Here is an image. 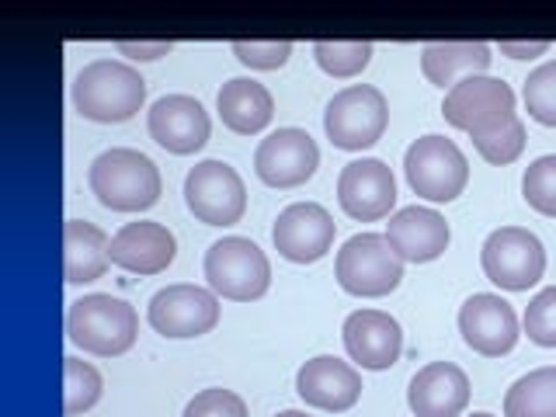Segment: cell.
Masks as SVG:
<instances>
[{
    "mask_svg": "<svg viewBox=\"0 0 556 417\" xmlns=\"http://www.w3.org/2000/svg\"><path fill=\"white\" fill-rule=\"evenodd\" d=\"M87 185H91L94 199L112 208V213H147L150 205L161 202V170L147 153L115 147L104 150L91 161L87 170Z\"/></svg>",
    "mask_w": 556,
    "mask_h": 417,
    "instance_id": "6da1fadb",
    "label": "cell"
},
{
    "mask_svg": "<svg viewBox=\"0 0 556 417\" xmlns=\"http://www.w3.org/2000/svg\"><path fill=\"white\" fill-rule=\"evenodd\" d=\"M74 109L91 118L115 126V122H129L147 101V80L139 77V70L118 60H94L87 63L74 77L70 87Z\"/></svg>",
    "mask_w": 556,
    "mask_h": 417,
    "instance_id": "7a4b0ae2",
    "label": "cell"
},
{
    "mask_svg": "<svg viewBox=\"0 0 556 417\" xmlns=\"http://www.w3.org/2000/svg\"><path fill=\"white\" fill-rule=\"evenodd\" d=\"M139 317L126 300H115L109 292H91L77 300L66 313V338L80 352L94 358H118L136 344Z\"/></svg>",
    "mask_w": 556,
    "mask_h": 417,
    "instance_id": "3957f363",
    "label": "cell"
},
{
    "mask_svg": "<svg viewBox=\"0 0 556 417\" xmlns=\"http://www.w3.org/2000/svg\"><path fill=\"white\" fill-rule=\"evenodd\" d=\"M390 126V104L372 84H352L327 101L324 132L338 150H369Z\"/></svg>",
    "mask_w": 556,
    "mask_h": 417,
    "instance_id": "277c9868",
    "label": "cell"
},
{
    "mask_svg": "<svg viewBox=\"0 0 556 417\" xmlns=\"http://www.w3.org/2000/svg\"><path fill=\"white\" fill-rule=\"evenodd\" d=\"M334 275L344 292L358 295V300H379L404 282V261L393 251L387 233H358L338 251Z\"/></svg>",
    "mask_w": 556,
    "mask_h": 417,
    "instance_id": "5b68a950",
    "label": "cell"
},
{
    "mask_svg": "<svg viewBox=\"0 0 556 417\" xmlns=\"http://www.w3.org/2000/svg\"><path fill=\"white\" fill-rule=\"evenodd\" d=\"M208 289L223 300L254 303L271 286V265L265 251L248 237H223L205 251Z\"/></svg>",
    "mask_w": 556,
    "mask_h": 417,
    "instance_id": "8992f818",
    "label": "cell"
},
{
    "mask_svg": "<svg viewBox=\"0 0 556 417\" xmlns=\"http://www.w3.org/2000/svg\"><path fill=\"white\" fill-rule=\"evenodd\" d=\"M404 174L414 195L428 202H456L469 181L466 153L445 136H421L404 153Z\"/></svg>",
    "mask_w": 556,
    "mask_h": 417,
    "instance_id": "52a82bcc",
    "label": "cell"
},
{
    "mask_svg": "<svg viewBox=\"0 0 556 417\" xmlns=\"http://www.w3.org/2000/svg\"><path fill=\"white\" fill-rule=\"evenodd\" d=\"M483 275L504 292H529L546 271L543 240L521 226H501L483 240L480 251Z\"/></svg>",
    "mask_w": 556,
    "mask_h": 417,
    "instance_id": "ba28073f",
    "label": "cell"
},
{
    "mask_svg": "<svg viewBox=\"0 0 556 417\" xmlns=\"http://www.w3.org/2000/svg\"><path fill=\"white\" fill-rule=\"evenodd\" d=\"M188 213L205 226H233L248 213V188L243 178L223 161H202L185 178Z\"/></svg>",
    "mask_w": 556,
    "mask_h": 417,
    "instance_id": "9c48e42d",
    "label": "cell"
},
{
    "mask_svg": "<svg viewBox=\"0 0 556 417\" xmlns=\"http://www.w3.org/2000/svg\"><path fill=\"white\" fill-rule=\"evenodd\" d=\"M442 115H445L448 126H456L469 136L483 132V129H494L515 115V91H511V84H504L497 77H486V74L466 77L445 94Z\"/></svg>",
    "mask_w": 556,
    "mask_h": 417,
    "instance_id": "30bf717a",
    "label": "cell"
},
{
    "mask_svg": "<svg viewBox=\"0 0 556 417\" xmlns=\"http://www.w3.org/2000/svg\"><path fill=\"white\" fill-rule=\"evenodd\" d=\"M147 320L164 338H202L219 324V295L199 286H167L150 300Z\"/></svg>",
    "mask_w": 556,
    "mask_h": 417,
    "instance_id": "8fae6325",
    "label": "cell"
},
{
    "mask_svg": "<svg viewBox=\"0 0 556 417\" xmlns=\"http://www.w3.org/2000/svg\"><path fill=\"white\" fill-rule=\"evenodd\" d=\"M338 223L317 202H295L282 208L271 226L275 251L292 265H313L320 261L330 248H334Z\"/></svg>",
    "mask_w": 556,
    "mask_h": 417,
    "instance_id": "7c38bea8",
    "label": "cell"
},
{
    "mask_svg": "<svg viewBox=\"0 0 556 417\" xmlns=\"http://www.w3.org/2000/svg\"><path fill=\"white\" fill-rule=\"evenodd\" d=\"M320 167V150L306 129H275L257 143L254 170L268 188H300Z\"/></svg>",
    "mask_w": 556,
    "mask_h": 417,
    "instance_id": "4fadbf2b",
    "label": "cell"
},
{
    "mask_svg": "<svg viewBox=\"0 0 556 417\" xmlns=\"http://www.w3.org/2000/svg\"><path fill=\"white\" fill-rule=\"evenodd\" d=\"M459 334L483 358H501L518 344V313L494 292L469 295L459 309Z\"/></svg>",
    "mask_w": 556,
    "mask_h": 417,
    "instance_id": "5bb4252c",
    "label": "cell"
},
{
    "mask_svg": "<svg viewBox=\"0 0 556 417\" xmlns=\"http://www.w3.org/2000/svg\"><path fill=\"white\" fill-rule=\"evenodd\" d=\"M338 202L358 223H376L390 216V208L396 205L393 170L376 161V156H362V161L344 164L338 178Z\"/></svg>",
    "mask_w": 556,
    "mask_h": 417,
    "instance_id": "9a60e30c",
    "label": "cell"
},
{
    "mask_svg": "<svg viewBox=\"0 0 556 417\" xmlns=\"http://www.w3.org/2000/svg\"><path fill=\"white\" fill-rule=\"evenodd\" d=\"M147 129L156 147H164L174 156H188V153H199L208 143L213 122H208L202 101L188 94H167L161 101H153Z\"/></svg>",
    "mask_w": 556,
    "mask_h": 417,
    "instance_id": "2e32d148",
    "label": "cell"
},
{
    "mask_svg": "<svg viewBox=\"0 0 556 417\" xmlns=\"http://www.w3.org/2000/svg\"><path fill=\"white\" fill-rule=\"evenodd\" d=\"M344 352L369 372L393 369L404 355V330L382 309H355L344 320Z\"/></svg>",
    "mask_w": 556,
    "mask_h": 417,
    "instance_id": "e0dca14e",
    "label": "cell"
},
{
    "mask_svg": "<svg viewBox=\"0 0 556 417\" xmlns=\"http://www.w3.org/2000/svg\"><path fill=\"white\" fill-rule=\"evenodd\" d=\"M295 393H300V400L309 407L341 414L358 404L362 376L355 365H348L334 355H317L295 372Z\"/></svg>",
    "mask_w": 556,
    "mask_h": 417,
    "instance_id": "ac0fdd59",
    "label": "cell"
},
{
    "mask_svg": "<svg viewBox=\"0 0 556 417\" xmlns=\"http://www.w3.org/2000/svg\"><path fill=\"white\" fill-rule=\"evenodd\" d=\"M178 254V240L164 223H126L112 237V265L132 275H161Z\"/></svg>",
    "mask_w": 556,
    "mask_h": 417,
    "instance_id": "d6986e66",
    "label": "cell"
},
{
    "mask_svg": "<svg viewBox=\"0 0 556 417\" xmlns=\"http://www.w3.org/2000/svg\"><path fill=\"white\" fill-rule=\"evenodd\" d=\"M387 240L393 243V251L400 261H410V265H428V261L442 257L448 251L452 230L442 213L425 205H407L400 208L396 216H390L387 226Z\"/></svg>",
    "mask_w": 556,
    "mask_h": 417,
    "instance_id": "ffe728a7",
    "label": "cell"
},
{
    "mask_svg": "<svg viewBox=\"0 0 556 417\" xmlns=\"http://www.w3.org/2000/svg\"><path fill=\"white\" fill-rule=\"evenodd\" d=\"M407 407L417 417H459L469 407V379L459 365L431 362L410 379Z\"/></svg>",
    "mask_w": 556,
    "mask_h": 417,
    "instance_id": "44dd1931",
    "label": "cell"
},
{
    "mask_svg": "<svg viewBox=\"0 0 556 417\" xmlns=\"http://www.w3.org/2000/svg\"><path fill=\"white\" fill-rule=\"evenodd\" d=\"M112 237L94 223L66 219L63 223V278L70 286H87L109 271Z\"/></svg>",
    "mask_w": 556,
    "mask_h": 417,
    "instance_id": "7402d4cb",
    "label": "cell"
},
{
    "mask_svg": "<svg viewBox=\"0 0 556 417\" xmlns=\"http://www.w3.org/2000/svg\"><path fill=\"white\" fill-rule=\"evenodd\" d=\"M216 109L223 126L237 136H254L271 122L275 115V98L265 84H257L251 77H233L219 87Z\"/></svg>",
    "mask_w": 556,
    "mask_h": 417,
    "instance_id": "603a6c76",
    "label": "cell"
},
{
    "mask_svg": "<svg viewBox=\"0 0 556 417\" xmlns=\"http://www.w3.org/2000/svg\"><path fill=\"white\" fill-rule=\"evenodd\" d=\"M486 42H431L421 49V70L434 87H456L466 77H480L491 66Z\"/></svg>",
    "mask_w": 556,
    "mask_h": 417,
    "instance_id": "cb8c5ba5",
    "label": "cell"
},
{
    "mask_svg": "<svg viewBox=\"0 0 556 417\" xmlns=\"http://www.w3.org/2000/svg\"><path fill=\"white\" fill-rule=\"evenodd\" d=\"M504 417H556V365H543L511 382Z\"/></svg>",
    "mask_w": 556,
    "mask_h": 417,
    "instance_id": "d4e9b609",
    "label": "cell"
},
{
    "mask_svg": "<svg viewBox=\"0 0 556 417\" xmlns=\"http://www.w3.org/2000/svg\"><path fill=\"white\" fill-rule=\"evenodd\" d=\"M104 393V379L91 362L66 355L63 358V414L74 417L91 410Z\"/></svg>",
    "mask_w": 556,
    "mask_h": 417,
    "instance_id": "484cf974",
    "label": "cell"
},
{
    "mask_svg": "<svg viewBox=\"0 0 556 417\" xmlns=\"http://www.w3.org/2000/svg\"><path fill=\"white\" fill-rule=\"evenodd\" d=\"M473 147L486 164H497V167L515 164L521 150H526V122L511 115L508 122H501L494 129L473 132Z\"/></svg>",
    "mask_w": 556,
    "mask_h": 417,
    "instance_id": "4316f807",
    "label": "cell"
},
{
    "mask_svg": "<svg viewBox=\"0 0 556 417\" xmlns=\"http://www.w3.org/2000/svg\"><path fill=\"white\" fill-rule=\"evenodd\" d=\"M313 60L324 74L348 80L358 77L372 60V42H317L313 46Z\"/></svg>",
    "mask_w": 556,
    "mask_h": 417,
    "instance_id": "83f0119b",
    "label": "cell"
},
{
    "mask_svg": "<svg viewBox=\"0 0 556 417\" xmlns=\"http://www.w3.org/2000/svg\"><path fill=\"white\" fill-rule=\"evenodd\" d=\"M521 98H526V109L539 126H556V60L532 70L526 87H521Z\"/></svg>",
    "mask_w": 556,
    "mask_h": 417,
    "instance_id": "f1b7e54d",
    "label": "cell"
},
{
    "mask_svg": "<svg viewBox=\"0 0 556 417\" xmlns=\"http://www.w3.org/2000/svg\"><path fill=\"white\" fill-rule=\"evenodd\" d=\"M521 195H526V202L535 213L556 219V156H539V161L526 167Z\"/></svg>",
    "mask_w": 556,
    "mask_h": 417,
    "instance_id": "f546056e",
    "label": "cell"
},
{
    "mask_svg": "<svg viewBox=\"0 0 556 417\" xmlns=\"http://www.w3.org/2000/svg\"><path fill=\"white\" fill-rule=\"evenodd\" d=\"M521 324H526V334L532 344L556 348V286L532 295V303L526 309V317H521Z\"/></svg>",
    "mask_w": 556,
    "mask_h": 417,
    "instance_id": "4dcf8cb0",
    "label": "cell"
},
{
    "mask_svg": "<svg viewBox=\"0 0 556 417\" xmlns=\"http://www.w3.org/2000/svg\"><path fill=\"white\" fill-rule=\"evenodd\" d=\"M181 417H248V404H243L240 393L213 387L191 396Z\"/></svg>",
    "mask_w": 556,
    "mask_h": 417,
    "instance_id": "1f68e13d",
    "label": "cell"
},
{
    "mask_svg": "<svg viewBox=\"0 0 556 417\" xmlns=\"http://www.w3.org/2000/svg\"><path fill=\"white\" fill-rule=\"evenodd\" d=\"M233 56L251 70H278L292 56V42H233Z\"/></svg>",
    "mask_w": 556,
    "mask_h": 417,
    "instance_id": "d6a6232c",
    "label": "cell"
},
{
    "mask_svg": "<svg viewBox=\"0 0 556 417\" xmlns=\"http://www.w3.org/2000/svg\"><path fill=\"white\" fill-rule=\"evenodd\" d=\"M115 49L129 60H161L174 49V42H115Z\"/></svg>",
    "mask_w": 556,
    "mask_h": 417,
    "instance_id": "836d02e7",
    "label": "cell"
},
{
    "mask_svg": "<svg viewBox=\"0 0 556 417\" xmlns=\"http://www.w3.org/2000/svg\"><path fill=\"white\" fill-rule=\"evenodd\" d=\"M501 52L511 60H535V56H546L549 42H501Z\"/></svg>",
    "mask_w": 556,
    "mask_h": 417,
    "instance_id": "e575fe53",
    "label": "cell"
},
{
    "mask_svg": "<svg viewBox=\"0 0 556 417\" xmlns=\"http://www.w3.org/2000/svg\"><path fill=\"white\" fill-rule=\"evenodd\" d=\"M275 417H309L306 410H282V414H275Z\"/></svg>",
    "mask_w": 556,
    "mask_h": 417,
    "instance_id": "d590c367",
    "label": "cell"
},
{
    "mask_svg": "<svg viewBox=\"0 0 556 417\" xmlns=\"http://www.w3.org/2000/svg\"><path fill=\"white\" fill-rule=\"evenodd\" d=\"M469 417H494V414H469Z\"/></svg>",
    "mask_w": 556,
    "mask_h": 417,
    "instance_id": "8d00e7d4",
    "label": "cell"
}]
</instances>
